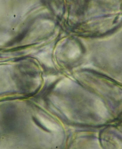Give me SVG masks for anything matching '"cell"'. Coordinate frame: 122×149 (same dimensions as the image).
Here are the masks:
<instances>
[{
    "mask_svg": "<svg viewBox=\"0 0 122 149\" xmlns=\"http://www.w3.org/2000/svg\"><path fill=\"white\" fill-rule=\"evenodd\" d=\"M40 122L42 125L46 127L48 129L53 130H56L58 129V127L55 124L48 120L47 119L44 118L40 117L39 118Z\"/></svg>",
    "mask_w": 122,
    "mask_h": 149,
    "instance_id": "1",
    "label": "cell"
},
{
    "mask_svg": "<svg viewBox=\"0 0 122 149\" xmlns=\"http://www.w3.org/2000/svg\"><path fill=\"white\" fill-rule=\"evenodd\" d=\"M26 34V31L21 33L19 34L17 36L15 37L13 39L8 43L6 45V46L7 47H10L13 45L15 44V43L19 42L21 41V40L23 39Z\"/></svg>",
    "mask_w": 122,
    "mask_h": 149,
    "instance_id": "2",
    "label": "cell"
}]
</instances>
